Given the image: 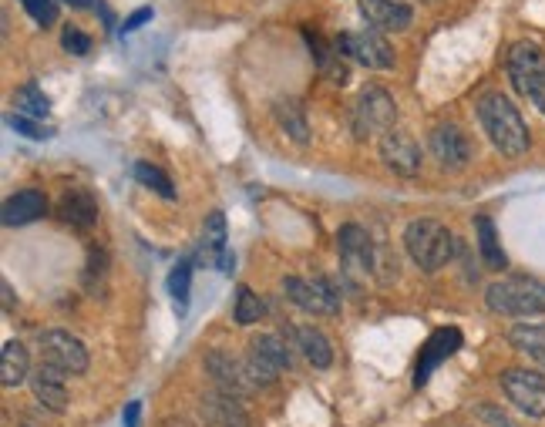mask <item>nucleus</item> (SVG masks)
<instances>
[{
    "label": "nucleus",
    "instance_id": "nucleus-1",
    "mask_svg": "<svg viewBox=\"0 0 545 427\" xmlns=\"http://www.w3.org/2000/svg\"><path fill=\"white\" fill-rule=\"evenodd\" d=\"M478 122H482L485 135L492 138V145L508 159H519V155L529 152V125L522 122V111L502 91H492V95L478 101Z\"/></svg>",
    "mask_w": 545,
    "mask_h": 427
},
{
    "label": "nucleus",
    "instance_id": "nucleus-2",
    "mask_svg": "<svg viewBox=\"0 0 545 427\" xmlns=\"http://www.w3.org/2000/svg\"><path fill=\"white\" fill-rule=\"evenodd\" d=\"M455 246H458L455 236H451L445 222L438 219H414L411 226L404 229V249H408V256L424 273H438V269L455 256Z\"/></svg>",
    "mask_w": 545,
    "mask_h": 427
},
{
    "label": "nucleus",
    "instance_id": "nucleus-3",
    "mask_svg": "<svg viewBox=\"0 0 545 427\" xmlns=\"http://www.w3.org/2000/svg\"><path fill=\"white\" fill-rule=\"evenodd\" d=\"M485 303L498 317H535V313H545V283L525 280V276L498 280L488 286Z\"/></svg>",
    "mask_w": 545,
    "mask_h": 427
},
{
    "label": "nucleus",
    "instance_id": "nucleus-4",
    "mask_svg": "<svg viewBox=\"0 0 545 427\" xmlns=\"http://www.w3.org/2000/svg\"><path fill=\"white\" fill-rule=\"evenodd\" d=\"M508 81L545 115V54L532 41H519L508 51Z\"/></svg>",
    "mask_w": 545,
    "mask_h": 427
},
{
    "label": "nucleus",
    "instance_id": "nucleus-5",
    "mask_svg": "<svg viewBox=\"0 0 545 427\" xmlns=\"http://www.w3.org/2000/svg\"><path fill=\"white\" fill-rule=\"evenodd\" d=\"M293 367V357H290V343H283L280 337L273 333H263L249 343V357H246V370L253 377V384H273L280 370H290Z\"/></svg>",
    "mask_w": 545,
    "mask_h": 427
},
{
    "label": "nucleus",
    "instance_id": "nucleus-6",
    "mask_svg": "<svg viewBox=\"0 0 545 427\" xmlns=\"http://www.w3.org/2000/svg\"><path fill=\"white\" fill-rule=\"evenodd\" d=\"M397 122V105L384 88H367L360 91L357 108H354V132L357 138L367 135H384L391 132Z\"/></svg>",
    "mask_w": 545,
    "mask_h": 427
},
{
    "label": "nucleus",
    "instance_id": "nucleus-7",
    "mask_svg": "<svg viewBox=\"0 0 545 427\" xmlns=\"http://www.w3.org/2000/svg\"><path fill=\"white\" fill-rule=\"evenodd\" d=\"M502 384L505 397L512 401L525 417H545V377L535 374V370H522V367H512L498 377Z\"/></svg>",
    "mask_w": 545,
    "mask_h": 427
},
{
    "label": "nucleus",
    "instance_id": "nucleus-8",
    "mask_svg": "<svg viewBox=\"0 0 545 427\" xmlns=\"http://www.w3.org/2000/svg\"><path fill=\"white\" fill-rule=\"evenodd\" d=\"M283 293L293 306H300V310L307 313H317V317H334V313H340V296L334 290V283L323 280V276H317V280L290 276V280H283Z\"/></svg>",
    "mask_w": 545,
    "mask_h": 427
},
{
    "label": "nucleus",
    "instance_id": "nucleus-9",
    "mask_svg": "<svg viewBox=\"0 0 545 427\" xmlns=\"http://www.w3.org/2000/svg\"><path fill=\"white\" fill-rule=\"evenodd\" d=\"M44 364H54L58 370L71 377H81L88 370V350L78 337H71L68 330H44L38 337Z\"/></svg>",
    "mask_w": 545,
    "mask_h": 427
},
{
    "label": "nucleus",
    "instance_id": "nucleus-10",
    "mask_svg": "<svg viewBox=\"0 0 545 427\" xmlns=\"http://www.w3.org/2000/svg\"><path fill=\"white\" fill-rule=\"evenodd\" d=\"M337 51H344L347 58H354L357 64L371 71H391L394 68V48L387 44V37L381 31H354L344 34L337 41Z\"/></svg>",
    "mask_w": 545,
    "mask_h": 427
},
{
    "label": "nucleus",
    "instance_id": "nucleus-11",
    "mask_svg": "<svg viewBox=\"0 0 545 427\" xmlns=\"http://www.w3.org/2000/svg\"><path fill=\"white\" fill-rule=\"evenodd\" d=\"M381 159L387 169L394 175H404V179L421 172V148L408 132H401V128H391V132L381 135Z\"/></svg>",
    "mask_w": 545,
    "mask_h": 427
},
{
    "label": "nucleus",
    "instance_id": "nucleus-12",
    "mask_svg": "<svg viewBox=\"0 0 545 427\" xmlns=\"http://www.w3.org/2000/svg\"><path fill=\"white\" fill-rule=\"evenodd\" d=\"M206 370H209V377L216 380L219 391H226V394L243 397L256 387L253 377H249V370H246V360L239 364V360L223 354V350H212V354H206Z\"/></svg>",
    "mask_w": 545,
    "mask_h": 427
},
{
    "label": "nucleus",
    "instance_id": "nucleus-13",
    "mask_svg": "<svg viewBox=\"0 0 545 427\" xmlns=\"http://www.w3.org/2000/svg\"><path fill=\"white\" fill-rule=\"evenodd\" d=\"M199 414L202 421H206V427H249V414L246 407L239 404V397L219 391V387L199 401Z\"/></svg>",
    "mask_w": 545,
    "mask_h": 427
},
{
    "label": "nucleus",
    "instance_id": "nucleus-14",
    "mask_svg": "<svg viewBox=\"0 0 545 427\" xmlns=\"http://www.w3.org/2000/svg\"><path fill=\"white\" fill-rule=\"evenodd\" d=\"M431 155L438 159L445 169H461L471 159V142L455 122H445L431 132Z\"/></svg>",
    "mask_w": 545,
    "mask_h": 427
},
{
    "label": "nucleus",
    "instance_id": "nucleus-15",
    "mask_svg": "<svg viewBox=\"0 0 545 427\" xmlns=\"http://www.w3.org/2000/svg\"><path fill=\"white\" fill-rule=\"evenodd\" d=\"M461 347V330L458 327H441L434 330L428 343L421 347V360H418V374H414V384H428V377L434 374V367L441 364V360H448L455 350Z\"/></svg>",
    "mask_w": 545,
    "mask_h": 427
},
{
    "label": "nucleus",
    "instance_id": "nucleus-16",
    "mask_svg": "<svg viewBox=\"0 0 545 427\" xmlns=\"http://www.w3.org/2000/svg\"><path fill=\"white\" fill-rule=\"evenodd\" d=\"M27 384H31L38 404L48 407V411H64L68 407V380H64V370H58L54 364H41L38 370H31Z\"/></svg>",
    "mask_w": 545,
    "mask_h": 427
},
{
    "label": "nucleus",
    "instance_id": "nucleus-17",
    "mask_svg": "<svg viewBox=\"0 0 545 427\" xmlns=\"http://www.w3.org/2000/svg\"><path fill=\"white\" fill-rule=\"evenodd\" d=\"M337 253L344 259L347 269H360V273H371L374 269V253L377 246L371 243L367 229L360 226H344L337 232Z\"/></svg>",
    "mask_w": 545,
    "mask_h": 427
},
{
    "label": "nucleus",
    "instance_id": "nucleus-18",
    "mask_svg": "<svg viewBox=\"0 0 545 427\" xmlns=\"http://www.w3.org/2000/svg\"><path fill=\"white\" fill-rule=\"evenodd\" d=\"M360 14L377 31H408L414 21L411 4L404 0H360Z\"/></svg>",
    "mask_w": 545,
    "mask_h": 427
},
{
    "label": "nucleus",
    "instance_id": "nucleus-19",
    "mask_svg": "<svg viewBox=\"0 0 545 427\" xmlns=\"http://www.w3.org/2000/svg\"><path fill=\"white\" fill-rule=\"evenodd\" d=\"M44 212H48V199H44V192L38 189H24L17 192V196H11L4 202V226H31V222L44 219Z\"/></svg>",
    "mask_w": 545,
    "mask_h": 427
},
{
    "label": "nucleus",
    "instance_id": "nucleus-20",
    "mask_svg": "<svg viewBox=\"0 0 545 427\" xmlns=\"http://www.w3.org/2000/svg\"><path fill=\"white\" fill-rule=\"evenodd\" d=\"M58 216H61V222H68V226H75V229H91L98 222V202L85 189L64 192L58 202Z\"/></svg>",
    "mask_w": 545,
    "mask_h": 427
},
{
    "label": "nucleus",
    "instance_id": "nucleus-21",
    "mask_svg": "<svg viewBox=\"0 0 545 427\" xmlns=\"http://www.w3.org/2000/svg\"><path fill=\"white\" fill-rule=\"evenodd\" d=\"M293 340H297V350L303 357H307L310 367H330L334 364V347H330V340L323 337L317 327H307V323H300V327H293Z\"/></svg>",
    "mask_w": 545,
    "mask_h": 427
},
{
    "label": "nucleus",
    "instance_id": "nucleus-22",
    "mask_svg": "<svg viewBox=\"0 0 545 427\" xmlns=\"http://www.w3.org/2000/svg\"><path fill=\"white\" fill-rule=\"evenodd\" d=\"M273 118L276 125L283 128L286 138H293L297 145H307L310 142V125H307V111L297 98H280L273 105Z\"/></svg>",
    "mask_w": 545,
    "mask_h": 427
},
{
    "label": "nucleus",
    "instance_id": "nucleus-23",
    "mask_svg": "<svg viewBox=\"0 0 545 427\" xmlns=\"http://www.w3.org/2000/svg\"><path fill=\"white\" fill-rule=\"evenodd\" d=\"M508 343L545 370V327L542 323H519V327H512L508 330Z\"/></svg>",
    "mask_w": 545,
    "mask_h": 427
},
{
    "label": "nucleus",
    "instance_id": "nucleus-24",
    "mask_svg": "<svg viewBox=\"0 0 545 427\" xmlns=\"http://www.w3.org/2000/svg\"><path fill=\"white\" fill-rule=\"evenodd\" d=\"M27 377H31V354L24 350V343H7L0 354V384L21 387Z\"/></svg>",
    "mask_w": 545,
    "mask_h": 427
},
{
    "label": "nucleus",
    "instance_id": "nucleus-25",
    "mask_svg": "<svg viewBox=\"0 0 545 427\" xmlns=\"http://www.w3.org/2000/svg\"><path fill=\"white\" fill-rule=\"evenodd\" d=\"M475 232H478V253H482L485 266L495 269V273H502V269L508 266V256L502 243H498V232H495V222L488 216H478L475 219Z\"/></svg>",
    "mask_w": 545,
    "mask_h": 427
},
{
    "label": "nucleus",
    "instance_id": "nucleus-26",
    "mask_svg": "<svg viewBox=\"0 0 545 427\" xmlns=\"http://www.w3.org/2000/svg\"><path fill=\"white\" fill-rule=\"evenodd\" d=\"M226 249H229L226 246V216L223 212H209L206 226H202V256L216 263Z\"/></svg>",
    "mask_w": 545,
    "mask_h": 427
},
{
    "label": "nucleus",
    "instance_id": "nucleus-27",
    "mask_svg": "<svg viewBox=\"0 0 545 427\" xmlns=\"http://www.w3.org/2000/svg\"><path fill=\"white\" fill-rule=\"evenodd\" d=\"M189 290H192V259H179L169 276V293L175 300V310H179V317H186L189 313Z\"/></svg>",
    "mask_w": 545,
    "mask_h": 427
},
{
    "label": "nucleus",
    "instance_id": "nucleus-28",
    "mask_svg": "<svg viewBox=\"0 0 545 427\" xmlns=\"http://www.w3.org/2000/svg\"><path fill=\"white\" fill-rule=\"evenodd\" d=\"M14 108L21 111V115H31V118H38V122H44L48 118V111H51V101H48V95L34 85H24L21 91L14 95Z\"/></svg>",
    "mask_w": 545,
    "mask_h": 427
},
{
    "label": "nucleus",
    "instance_id": "nucleus-29",
    "mask_svg": "<svg viewBox=\"0 0 545 427\" xmlns=\"http://www.w3.org/2000/svg\"><path fill=\"white\" fill-rule=\"evenodd\" d=\"M135 179L145 185V189H152V192H159L162 199H175V185L172 179L165 175L159 165H152V162H135Z\"/></svg>",
    "mask_w": 545,
    "mask_h": 427
},
{
    "label": "nucleus",
    "instance_id": "nucleus-30",
    "mask_svg": "<svg viewBox=\"0 0 545 427\" xmlns=\"http://www.w3.org/2000/svg\"><path fill=\"white\" fill-rule=\"evenodd\" d=\"M233 317H236L239 327H249V323H256V320L263 317V300L253 290H249V286H239Z\"/></svg>",
    "mask_w": 545,
    "mask_h": 427
},
{
    "label": "nucleus",
    "instance_id": "nucleus-31",
    "mask_svg": "<svg viewBox=\"0 0 545 427\" xmlns=\"http://www.w3.org/2000/svg\"><path fill=\"white\" fill-rule=\"evenodd\" d=\"M11 125H14L24 138H31V142H48V138H51V128H44L41 122H34L31 115H14V118H11Z\"/></svg>",
    "mask_w": 545,
    "mask_h": 427
},
{
    "label": "nucleus",
    "instance_id": "nucleus-32",
    "mask_svg": "<svg viewBox=\"0 0 545 427\" xmlns=\"http://www.w3.org/2000/svg\"><path fill=\"white\" fill-rule=\"evenodd\" d=\"M24 7L41 27H51L58 21V4H54V0H24Z\"/></svg>",
    "mask_w": 545,
    "mask_h": 427
},
{
    "label": "nucleus",
    "instance_id": "nucleus-33",
    "mask_svg": "<svg viewBox=\"0 0 545 427\" xmlns=\"http://www.w3.org/2000/svg\"><path fill=\"white\" fill-rule=\"evenodd\" d=\"M61 48L71 51V54H88L91 51V41H88V34L78 31V27H68V31L61 34Z\"/></svg>",
    "mask_w": 545,
    "mask_h": 427
},
{
    "label": "nucleus",
    "instance_id": "nucleus-34",
    "mask_svg": "<svg viewBox=\"0 0 545 427\" xmlns=\"http://www.w3.org/2000/svg\"><path fill=\"white\" fill-rule=\"evenodd\" d=\"M478 417H482L485 424H492V427H519V424L512 421V417L498 411L495 404H478Z\"/></svg>",
    "mask_w": 545,
    "mask_h": 427
},
{
    "label": "nucleus",
    "instance_id": "nucleus-35",
    "mask_svg": "<svg viewBox=\"0 0 545 427\" xmlns=\"http://www.w3.org/2000/svg\"><path fill=\"white\" fill-rule=\"evenodd\" d=\"M149 21H152V7H142V11H135L132 17H128L122 31H125V34H132V31H138V27L149 24Z\"/></svg>",
    "mask_w": 545,
    "mask_h": 427
},
{
    "label": "nucleus",
    "instance_id": "nucleus-36",
    "mask_svg": "<svg viewBox=\"0 0 545 427\" xmlns=\"http://www.w3.org/2000/svg\"><path fill=\"white\" fill-rule=\"evenodd\" d=\"M138 417H142V404L132 401L125 407V427H138Z\"/></svg>",
    "mask_w": 545,
    "mask_h": 427
},
{
    "label": "nucleus",
    "instance_id": "nucleus-37",
    "mask_svg": "<svg viewBox=\"0 0 545 427\" xmlns=\"http://www.w3.org/2000/svg\"><path fill=\"white\" fill-rule=\"evenodd\" d=\"M4 306H7V310H11V306H14V296H11V286H7V283H4Z\"/></svg>",
    "mask_w": 545,
    "mask_h": 427
},
{
    "label": "nucleus",
    "instance_id": "nucleus-38",
    "mask_svg": "<svg viewBox=\"0 0 545 427\" xmlns=\"http://www.w3.org/2000/svg\"><path fill=\"white\" fill-rule=\"evenodd\" d=\"M75 4H78V7H88V4H91V0H75Z\"/></svg>",
    "mask_w": 545,
    "mask_h": 427
}]
</instances>
